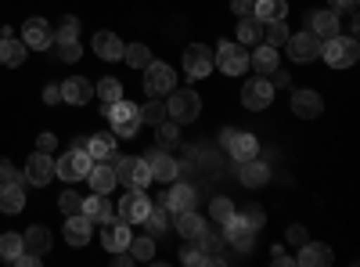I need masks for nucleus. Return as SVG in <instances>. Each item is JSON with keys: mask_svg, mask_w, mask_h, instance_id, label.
<instances>
[{"mask_svg": "<svg viewBox=\"0 0 360 267\" xmlns=\"http://www.w3.org/2000/svg\"><path fill=\"white\" fill-rule=\"evenodd\" d=\"M101 112H105V120H108V127H112L115 137H134L141 130V108L134 101L119 98L112 105H101Z\"/></svg>", "mask_w": 360, "mask_h": 267, "instance_id": "nucleus-1", "label": "nucleus"}, {"mask_svg": "<svg viewBox=\"0 0 360 267\" xmlns=\"http://www.w3.org/2000/svg\"><path fill=\"white\" fill-rule=\"evenodd\" d=\"M162 101H166V116L173 123H191V120H198V112H202V98L195 91H188V87H173Z\"/></svg>", "mask_w": 360, "mask_h": 267, "instance_id": "nucleus-2", "label": "nucleus"}, {"mask_svg": "<svg viewBox=\"0 0 360 267\" xmlns=\"http://www.w3.org/2000/svg\"><path fill=\"white\" fill-rule=\"evenodd\" d=\"M321 54H324V62L332 66V69H349L356 58H360V47H356V40L353 37H328V40H321Z\"/></svg>", "mask_w": 360, "mask_h": 267, "instance_id": "nucleus-3", "label": "nucleus"}, {"mask_svg": "<svg viewBox=\"0 0 360 267\" xmlns=\"http://www.w3.org/2000/svg\"><path fill=\"white\" fill-rule=\"evenodd\" d=\"M90 166H94V159H90L86 148H69V156H58L54 159V177H62V181H86Z\"/></svg>", "mask_w": 360, "mask_h": 267, "instance_id": "nucleus-4", "label": "nucleus"}, {"mask_svg": "<svg viewBox=\"0 0 360 267\" xmlns=\"http://www.w3.org/2000/svg\"><path fill=\"white\" fill-rule=\"evenodd\" d=\"M141 73H144V91L152 94V98H166L173 87H176V73H173L166 62H155V58H152V62H148Z\"/></svg>", "mask_w": 360, "mask_h": 267, "instance_id": "nucleus-5", "label": "nucleus"}, {"mask_svg": "<svg viewBox=\"0 0 360 267\" xmlns=\"http://www.w3.org/2000/svg\"><path fill=\"white\" fill-rule=\"evenodd\" d=\"M213 69H224L227 76H242L249 69L245 44H220V51L213 54Z\"/></svg>", "mask_w": 360, "mask_h": 267, "instance_id": "nucleus-6", "label": "nucleus"}, {"mask_svg": "<svg viewBox=\"0 0 360 267\" xmlns=\"http://www.w3.org/2000/svg\"><path fill=\"white\" fill-rule=\"evenodd\" d=\"M148 210H152V199L144 195V188H130V192L123 195V202L115 206V213H119V221H127L130 228H134V224H144Z\"/></svg>", "mask_w": 360, "mask_h": 267, "instance_id": "nucleus-7", "label": "nucleus"}, {"mask_svg": "<svg viewBox=\"0 0 360 267\" xmlns=\"http://www.w3.org/2000/svg\"><path fill=\"white\" fill-rule=\"evenodd\" d=\"M224 148H227V156H234L238 163H245V159H256L259 156V141L252 134H242V130H224L220 134Z\"/></svg>", "mask_w": 360, "mask_h": 267, "instance_id": "nucleus-8", "label": "nucleus"}, {"mask_svg": "<svg viewBox=\"0 0 360 267\" xmlns=\"http://www.w3.org/2000/svg\"><path fill=\"white\" fill-rule=\"evenodd\" d=\"M144 163H148V170H152V181H159V185L176 181V173H180L176 159H173L169 152H162V148H148V152H144Z\"/></svg>", "mask_w": 360, "mask_h": 267, "instance_id": "nucleus-9", "label": "nucleus"}, {"mask_svg": "<svg viewBox=\"0 0 360 267\" xmlns=\"http://www.w3.org/2000/svg\"><path fill=\"white\" fill-rule=\"evenodd\" d=\"M270 101H274V83H270L266 76H256L242 87V105L252 108V112H263Z\"/></svg>", "mask_w": 360, "mask_h": 267, "instance_id": "nucleus-10", "label": "nucleus"}, {"mask_svg": "<svg viewBox=\"0 0 360 267\" xmlns=\"http://www.w3.org/2000/svg\"><path fill=\"white\" fill-rule=\"evenodd\" d=\"M25 54H29V47L11 33L8 25H0V66H8V69H22V66H25Z\"/></svg>", "mask_w": 360, "mask_h": 267, "instance_id": "nucleus-11", "label": "nucleus"}, {"mask_svg": "<svg viewBox=\"0 0 360 267\" xmlns=\"http://www.w3.org/2000/svg\"><path fill=\"white\" fill-rule=\"evenodd\" d=\"M51 177H54V159H51V152H37V156H29L25 173H22V181H25V185L44 188V185H51Z\"/></svg>", "mask_w": 360, "mask_h": 267, "instance_id": "nucleus-12", "label": "nucleus"}, {"mask_svg": "<svg viewBox=\"0 0 360 267\" xmlns=\"http://www.w3.org/2000/svg\"><path fill=\"white\" fill-rule=\"evenodd\" d=\"M285 51H288V58L292 62H314V58L321 54V40L310 33H292L288 40H285Z\"/></svg>", "mask_w": 360, "mask_h": 267, "instance_id": "nucleus-13", "label": "nucleus"}, {"mask_svg": "<svg viewBox=\"0 0 360 267\" xmlns=\"http://www.w3.org/2000/svg\"><path fill=\"white\" fill-rule=\"evenodd\" d=\"M184 73H188L191 80L209 76V73H213V51H209L205 44H191V47L184 51Z\"/></svg>", "mask_w": 360, "mask_h": 267, "instance_id": "nucleus-14", "label": "nucleus"}, {"mask_svg": "<svg viewBox=\"0 0 360 267\" xmlns=\"http://www.w3.org/2000/svg\"><path fill=\"white\" fill-rule=\"evenodd\" d=\"M22 44H25L29 51H47V47L54 44V29H51L44 18H29V22L22 25Z\"/></svg>", "mask_w": 360, "mask_h": 267, "instance_id": "nucleus-15", "label": "nucleus"}, {"mask_svg": "<svg viewBox=\"0 0 360 267\" xmlns=\"http://www.w3.org/2000/svg\"><path fill=\"white\" fill-rule=\"evenodd\" d=\"M130 224L127 221H119V217H112V221H105L101 224V246L108 249V253H119V249H127L130 246Z\"/></svg>", "mask_w": 360, "mask_h": 267, "instance_id": "nucleus-16", "label": "nucleus"}, {"mask_svg": "<svg viewBox=\"0 0 360 267\" xmlns=\"http://www.w3.org/2000/svg\"><path fill=\"white\" fill-rule=\"evenodd\" d=\"M224 242H231L238 253H249V249L256 246V242H252V228H249L242 217H238V213L224 224Z\"/></svg>", "mask_w": 360, "mask_h": 267, "instance_id": "nucleus-17", "label": "nucleus"}, {"mask_svg": "<svg viewBox=\"0 0 360 267\" xmlns=\"http://www.w3.org/2000/svg\"><path fill=\"white\" fill-rule=\"evenodd\" d=\"M90 231H94V221H90L83 210L79 213H69V221H65V242L69 246H86L90 242Z\"/></svg>", "mask_w": 360, "mask_h": 267, "instance_id": "nucleus-18", "label": "nucleus"}, {"mask_svg": "<svg viewBox=\"0 0 360 267\" xmlns=\"http://www.w3.org/2000/svg\"><path fill=\"white\" fill-rule=\"evenodd\" d=\"M292 112L299 116V120H317V116L324 112V98L317 91H295L292 94Z\"/></svg>", "mask_w": 360, "mask_h": 267, "instance_id": "nucleus-19", "label": "nucleus"}, {"mask_svg": "<svg viewBox=\"0 0 360 267\" xmlns=\"http://www.w3.org/2000/svg\"><path fill=\"white\" fill-rule=\"evenodd\" d=\"M307 29L317 40L335 37L339 33V11H314V15H307Z\"/></svg>", "mask_w": 360, "mask_h": 267, "instance_id": "nucleus-20", "label": "nucleus"}, {"mask_svg": "<svg viewBox=\"0 0 360 267\" xmlns=\"http://www.w3.org/2000/svg\"><path fill=\"white\" fill-rule=\"evenodd\" d=\"M115 134L112 130H101V134H90L86 137V152H90V159L94 163H108L112 156H115Z\"/></svg>", "mask_w": 360, "mask_h": 267, "instance_id": "nucleus-21", "label": "nucleus"}, {"mask_svg": "<svg viewBox=\"0 0 360 267\" xmlns=\"http://www.w3.org/2000/svg\"><path fill=\"white\" fill-rule=\"evenodd\" d=\"M195 199H198V195H195V188H191V185H173L169 192H162V199H159V202H162V206H169L173 213H184V210H195Z\"/></svg>", "mask_w": 360, "mask_h": 267, "instance_id": "nucleus-22", "label": "nucleus"}, {"mask_svg": "<svg viewBox=\"0 0 360 267\" xmlns=\"http://www.w3.org/2000/svg\"><path fill=\"white\" fill-rule=\"evenodd\" d=\"M83 213L94 221V224H105V221H112L115 217V206H112V199L108 195H101V192H94L90 199H83Z\"/></svg>", "mask_w": 360, "mask_h": 267, "instance_id": "nucleus-23", "label": "nucleus"}, {"mask_svg": "<svg viewBox=\"0 0 360 267\" xmlns=\"http://www.w3.org/2000/svg\"><path fill=\"white\" fill-rule=\"evenodd\" d=\"M90 94H94V87H90V80H83V76H72V80L62 83V101H69V105H86Z\"/></svg>", "mask_w": 360, "mask_h": 267, "instance_id": "nucleus-24", "label": "nucleus"}, {"mask_svg": "<svg viewBox=\"0 0 360 267\" xmlns=\"http://www.w3.org/2000/svg\"><path fill=\"white\" fill-rule=\"evenodd\" d=\"M238 177H242L245 188H263V185L270 181V166L259 163V159H245L242 170H238Z\"/></svg>", "mask_w": 360, "mask_h": 267, "instance_id": "nucleus-25", "label": "nucleus"}, {"mask_svg": "<svg viewBox=\"0 0 360 267\" xmlns=\"http://www.w3.org/2000/svg\"><path fill=\"white\" fill-rule=\"evenodd\" d=\"M86 181H90V188L101 192V195H112V188H119V185H115V170H112L108 163H94V166H90Z\"/></svg>", "mask_w": 360, "mask_h": 267, "instance_id": "nucleus-26", "label": "nucleus"}, {"mask_svg": "<svg viewBox=\"0 0 360 267\" xmlns=\"http://www.w3.org/2000/svg\"><path fill=\"white\" fill-rule=\"evenodd\" d=\"M173 221H176V213L169 210V206H152L148 210V217H144V228H148V235H162V231H169L173 228Z\"/></svg>", "mask_w": 360, "mask_h": 267, "instance_id": "nucleus-27", "label": "nucleus"}, {"mask_svg": "<svg viewBox=\"0 0 360 267\" xmlns=\"http://www.w3.org/2000/svg\"><path fill=\"white\" fill-rule=\"evenodd\" d=\"M295 263H303V267H328L332 263V249H328L324 242H303V253H299Z\"/></svg>", "mask_w": 360, "mask_h": 267, "instance_id": "nucleus-28", "label": "nucleus"}, {"mask_svg": "<svg viewBox=\"0 0 360 267\" xmlns=\"http://www.w3.org/2000/svg\"><path fill=\"white\" fill-rule=\"evenodd\" d=\"M22 249L25 253H37V256H44L47 249H51V231L44 228V224H33L25 235H22Z\"/></svg>", "mask_w": 360, "mask_h": 267, "instance_id": "nucleus-29", "label": "nucleus"}, {"mask_svg": "<svg viewBox=\"0 0 360 267\" xmlns=\"http://www.w3.org/2000/svg\"><path fill=\"white\" fill-rule=\"evenodd\" d=\"M22 210H25V192H22V185H0V213L15 217V213H22Z\"/></svg>", "mask_w": 360, "mask_h": 267, "instance_id": "nucleus-30", "label": "nucleus"}, {"mask_svg": "<svg viewBox=\"0 0 360 267\" xmlns=\"http://www.w3.org/2000/svg\"><path fill=\"white\" fill-rule=\"evenodd\" d=\"M94 51H98V58H105V62H119L123 51H127V44L119 40L115 33H98L94 37Z\"/></svg>", "mask_w": 360, "mask_h": 267, "instance_id": "nucleus-31", "label": "nucleus"}, {"mask_svg": "<svg viewBox=\"0 0 360 267\" xmlns=\"http://www.w3.org/2000/svg\"><path fill=\"white\" fill-rule=\"evenodd\" d=\"M173 224H176V231L184 235L188 242H195V239H202V235H205V221H202V217H198L195 210H184V213H176V221H173Z\"/></svg>", "mask_w": 360, "mask_h": 267, "instance_id": "nucleus-32", "label": "nucleus"}, {"mask_svg": "<svg viewBox=\"0 0 360 267\" xmlns=\"http://www.w3.org/2000/svg\"><path fill=\"white\" fill-rule=\"evenodd\" d=\"M249 66H252L256 73L270 76V73L278 69V47H270V44H259V47L252 51V58H249Z\"/></svg>", "mask_w": 360, "mask_h": 267, "instance_id": "nucleus-33", "label": "nucleus"}, {"mask_svg": "<svg viewBox=\"0 0 360 267\" xmlns=\"http://www.w3.org/2000/svg\"><path fill=\"white\" fill-rule=\"evenodd\" d=\"M252 15H256L259 22H278V18L288 15V4H285V0H256Z\"/></svg>", "mask_w": 360, "mask_h": 267, "instance_id": "nucleus-34", "label": "nucleus"}, {"mask_svg": "<svg viewBox=\"0 0 360 267\" xmlns=\"http://www.w3.org/2000/svg\"><path fill=\"white\" fill-rule=\"evenodd\" d=\"M263 40V22L256 15L242 18V25H238V44H259Z\"/></svg>", "mask_w": 360, "mask_h": 267, "instance_id": "nucleus-35", "label": "nucleus"}, {"mask_svg": "<svg viewBox=\"0 0 360 267\" xmlns=\"http://www.w3.org/2000/svg\"><path fill=\"white\" fill-rule=\"evenodd\" d=\"M130 256L134 260H141V263H148V260H155V239L152 235H141V239H130Z\"/></svg>", "mask_w": 360, "mask_h": 267, "instance_id": "nucleus-36", "label": "nucleus"}, {"mask_svg": "<svg viewBox=\"0 0 360 267\" xmlns=\"http://www.w3.org/2000/svg\"><path fill=\"white\" fill-rule=\"evenodd\" d=\"M263 37H266V44H270V47H285V40L292 37V29L285 25V18H278V22H266Z\"/></svg>", "mask_w": 360, "mask_h": 267, "instance_id": "nucleus-37", "label": "nucleus"}, {"mask_svg": "<svg viewBox=\"0 0 360 267\" xmlns=\"http://www.w3.org/2000/svg\"><path fill=\"white\" fill-rule=\"evenodd\" d=\"M123 58H127L130 69H144L148 62H152V51H148L144 44H130V47L123 51Z\"/></svg>", "mask_w": 360, "mask_h": 267, "instance_id": "nucleus-38", "label": "nucleus"}, {"mask_svg": "<svg viewBox=\"0 0 360 267\" xmlns=\"http://www.w3.org/2000/svg\"><path fill=\"white\" fill-rule=\"evenodd\" d=\"M62 40H79V18L65 15L62 22H58V29H54V44H62Z\"/></svg>", "mask_w": 360, "mask_h": 267, "instance_id": "nucleus-39", "label": "nucleus"}, {"mask_svg": "<svg viewBox=\"0 0 360 267\" xmlns=\"http://www.w3.org/2000/svg\"><path fill=\"white\" fill-rule=\"evenodd\" d=\"M98 98H101L105 105L119 101V98H123V83H119V80H112V76H105V80L98 83Z\"/></svg>", "mask_w": 360, "mask_h": 267, "instance_id": "nucleus-40", "label": "nucleus"}, {"mask_svg": "<svg viewBox=\"0 0 360 267\" xmlns=\"http://www.w3.org/2000/svg\"><path fill=\"white\" fill-rule=\"evenodd\" d=\"M162 120H166V101H162V98L148 101V105L141 108V123H155V127H159Z\"/></svg>", "mask_w": 360, "mask_h": 267, "instance_id": "nucleus-41", "label": "nucleus"}, {"mask_svg": "<svg viewBox=\"0 0 360 267\" xmlns=\"http://www.w3.org/2000/svg\"><path fill=\"white\" fill-rule=\"evenodd\" d=\"M18 253H22V235H15V231L0 235V256L15 263V256H18Z\"/></svg>", "mask_w": 360, "mask_h": 267, "instance_id": "nucleus-42", "label": "nucleus"}, {"mask_svg": "<svg viewBox=\"0 0 360 267\" xmlns=\"http://www.w3.org/2000/svg\"><path fill=\"white\" fill-rule=\"evenodd\" d=\"M209 213H213V221H220V224H227L231 217H234V202L224 195V199H213V206H209Z\"/></svg>", "mask_w": 360, "mask_h": 267, "instance_id": "nucleus-43", "label": "nucleus"}, {"mask_svg": "<svg viewBox=\"0 0 360 267\" xmlns=\"http://www.w3.org/2000/svg\"><path fill=\"white\" fill-rule=\"evenodd\" d=\"M155 137H159V144H166V148H169V144H176V141H180V130H176V123H173V120H169V123L162 120V123L155 127Z\"/></svg>", "mask_w": 360, "mask_h": 267, "instance_id": "nucleus-44", "label": "nucleus"}, {"mask_svg": "<svg viewBox=\"0 0 360 267\" xmlns=\"http://www.w3.org/2000/svg\"><path fill=\"white\" fill-rule=\"evenodd\" d=\"M79 54H83V51H79V40H62V44H58V58H62V62H69V66L79 62Z\"/></svg>", "mask_w": 360, "mask_h": 267, "instance_id": "nucleus-45", "label": "nucleus"}, {"mask_svg": "<svg viewBox=\"0 0 360 267\" xmlns=\"http://www.w3.org/2000/svg\"><path fill=\"white\" fill-rule=\"evenodd\" d=\"M242 221L256 231V228H263V224H266V210H263V206H249V210L242 213Z\"/></svg>", "mask_w": 360, "mask_h": 267, "instance_id": "nucleus-46", "label": "nucleus"}, {"mask_svg": "<svg viewBox=\"0 0 360 267\" xmlns=\"http://www.w3.org/2000/svg\"><path fill=\"white\" fill-rule=\"evenodd\" d=\"M58 206H62V213H79V210H83V199H79L76 192H62Z\"/></svg>", "mask_w": 360, "mask_h": 267, "instance_id": "nucleus-47", "label": "nucleus"}, {"mask_svg": "<svg viewBox=\"0 0 360 267\" xmlns=\"http://www.w3.org/2000/svg\"><path fill=\"white\" fill-rule=\"evenodd\" d=\"M0 185H22V173L8 159H0Z\"/></svg>", "mask_w": 360, "mask_h": 267, "instance_id": "nucleus-48", "label": "nucleus"}, {"mask_svg": "<svg viewBox=\"0 0 360 267\" xmlns=\"http://www.w3.org/2000/svg\"><path fill=\"white\" fill-rule=\"evenodd\" d=\"M180 260H184V263H195V267H198V263H209V256L202 253V246H198V242H195V246H188L184 253H180Z\"/></svg>", "mask_w": 360, "mask_h": 267, "instance_id": "nucleus-49", "label": "nucleus"}, {"mask_svg": "<svg viewBox=\"0 0 360 267\" xmlns=\"http://www.w3.org/2000/svg\"><path fill=\"white\" fill-rule=\"evenodd\" d=\"M252 8H256L252 0H231V11H234L238 18H249V15H252Z\"/></svg>", "mask_w": 360, "mask_h": 267, "instance_id": "nucleus-50", "label": "nucleus"}, {"mask_svg": "<svg viewBox=\"0 0 360 267\" xmlns=\"http://www.w3.org/2000/svg\"><path fill=\"white\" fill-rule=\"evenodd\" d=\"M44 101H47V105L62 101V83H47V87H44Z\"/></svg>", "mask_w": 360, "mask_h": 267, "instance_id": "nucleus-51", "label": "nucleus"}, {"mask_svg": "<svg viewBox=\"0 0 360 267\" xmlns=\"http://www.w3.org/2000/svg\"><path fill=\"white\" fill-rule=\"evenodd\" d=\"M54 148H58V137L54 134H40L37 137V152H54Z\"/></svg>", "mask_w": 360, "mask_h": 267, "instance_id": "nucleus-52", "label": "nucleus"}, {"mask_svg": "<svg viewBox=\"0 0 360 267\" xmlns=\"http://www.w3.org/2000/svg\"><path fill=\"white\" fill-rule=\"evenodd\" d=\"M307 239H310L307 228H299V224H292V228H288V242H299V246H303Z\"/></svg>", "mask_w": 360, "mask_h": 267, "instance_id": "nucleus-53", "label": "nucleus"}, {"mask_svg": "<svg viewBox=\"0 0 360 267\" xmlns=\"http://www.w3.org/2000/svg\"><path fill=\"white\" fill-rule=\"evenodd\" d=\"M328 4H332V11H356L360 0H328Z\"/></svg>", "mask_w": 360, "mask_h": 267, "instance_id": "nucleus-54", "label": "nucleus"}, {"mask_svg": "<svg viewBox=\"0 0 360 267\" xmlns=\"http://www.w3.org/2000/svg\"><path fill=\"white\" fill-rule=\"evenodd\" d=\"M270 260H274V263H281V267H285V263H295V260H292V256H288V253H285L281 246H274V253H270Z\"/></svg>", "mask_w": 360, "mask_h": 267, "instance_id": "nucleus-55", "label": "nucleus"}, {"mask_svg": "<svg viewBox=\"0 0 360 267\" xmlns=\"http://www.w3.org/2000/svg\"><path fill=\"white\" fill-rule=\"evenodd\" d=\"M270 76H274V80H270V83H274V87H288V73L274 69V73H270Z\"/></svg>", "mask_w": 360, "mask_h": 267, "instance_id": "nucleus-56", "label": "nucleus"}]
</instances>
